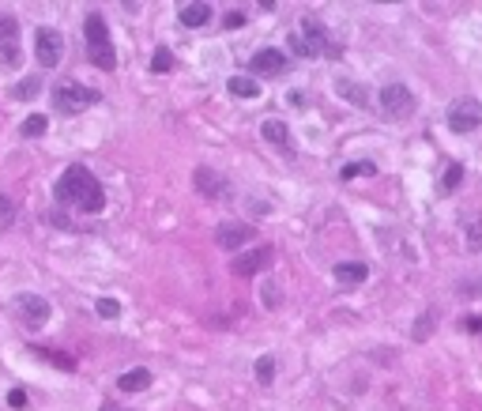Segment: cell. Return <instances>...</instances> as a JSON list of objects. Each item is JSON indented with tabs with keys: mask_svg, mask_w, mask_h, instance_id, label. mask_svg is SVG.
Masks as SVG:
<instances>
[{
	"mask_svg": "<svg viewBox=\"0 0 482 411\" xmlns=\"http://www.w3.org/2000/svg\"><path fill=\"white\" fill-rule=\"evenodd\" d=\"M223 23H226L230 30H234V27H245V16H241V12H230V16L223 19Z\"/></svg>",
	"mask_w": 482,
	"mask_h": 411,
	"instance_id": "e575fe53",
	"label": "cell"
},
{
	"mask_svg": "<svg viewBox=\"0 0 482 411\" xmlns=\"http://www.w3.org/2000/svg\"><path fill=\"white\" fill-rule=\"evenodd\" d=\"M459 181H464V166H459V162H452V166L445 170V178H441V192H456Z\"/></svg>",
	"mask_w": 482,
	"mask_h": 411,
	"instance_id": "cb8c5ba5",
	"label": "cell"
},
{
	"mask_svg": "<svg viewBox=\"0 0 482 411\" xmlns=\"http://www.w3.org/2000/svg\"><path fill=\"white\" fill-rule=\"evenodd\" d=\"M298 35H302L305 42H309L313 57H321V53H324V57H332V53H335L332 38H328V30H324L321 23H316L313 16H302V27H298Z\"/></svg>",
	"mask_w": 482,
	"mask_h": 411,
	"instance_id": "9c48e42d",
	"label": "cell"
},
{
	"mask_svg": "<svg viewBox=\"0 0 482 411\" xmlns=\"http://www.w3.org/2000/svg\"><path fill=\"white\" fill-rule=\"evenodd\" d=\"M377 99H381V110H385L388 117H411L414 114V94H411V87H403V83L381 87Z\"/></svg>",
	"mask_w": 482,
	"mask_h": 411,
	"instance_id": "5b68a950",
	"label": "cell"
},
{
	"mask_svg": "<svg viewBox=\"0 0 482 411\" xmlns=\"http://www.w3.org/2000/svg\"><path fill=\"white\" fill-rule=\"evenodd\" d=\"M211 23V4H185L181 8V27H204Z\"/></svg>",
	"mask_w": 482,
	"mask_h": 411,
	"instance_id": "e0dca14e",
	"label": "cell"
},
{
	"mask_svg": "<svg viewBox=\"0 0 482 411\" xmlns=\"http://www.w3.org/2000/svg\"><path fill=\"white\" fill-rule=\"evenodd\" d=\"M16 35H19L16 16H12V12H0V46H12V42H19Z\"/></svg>",
	"mask_w": 482,
	"mask_h": 411,
	"instance_id": "ffe728a7",
	"label": "cell"
},
{
	"mask_svg": "<svg viewBox=\"0 0 482 411\" xmlns=\"http://www.w3.org/2000/svg\"><path fill=\"white\" fill-rule=\"evenodd\" d=\"M30 355H38V359H46V362H53L57 370H64V374H72L75 370V362H72V355H64V351H49V348H30Z\"/></svg>",
	"mask_w": 482,
	"mask_h": 411,
	"instance_id": "ac0fdd59",
	"label": "cell"
},
{
	"mask_svg": "<svg viewBox=\"0 0 482 411\" xmlns=\"http://www.w3.org/2000/svg\"><path fill=\"white\" fill-rule=\"evenodd\" d=\"M464 329L467 332H478L482 329V317H464Z\"/></svg>",
	"mask_w": 482,
	"mask_h": 411,
	"instance_id": "d590c367",
	"label": "cell"
},
{
	"mask_svg": "<svg viewBox=\"0 0 482 411\" xmlns=\"http://www.w3.org/2000/svg\"><path fill=\"white\" fill-rule=\"evenodd\" d=\"M264 302H268V309L279 306V287L276 283H264Z\"/></svg>",
	"mask_w": 482,
	"mask_h": 411,
	"instance_id": "836d02e7",
	"label": "cell"
},
{
	"mask_svg": "<svg viewBox=\"0 0 482 411\" xmlns=\"http://www.w3.org/2000/svg\"><path fill=\"white\" fill-rule=\"evenodd\" d=\"M12 306H16V317L23 321L27 329H42V324L49 321V302L42 295H16Z\"/></svg>",
	"mask_w": 482,
	"mask_h": 411,
	"instance_id": "8992f818",
	"label": "cell"
},
{
	"mask_svg": "<svg viewBox=\"0 0 482 411\" xmlns=\"http://www.w3.org/2000/svg\"><path fill=\"white\" fill-rule=\"evenodd\" d=\"M94 313H98V317H106V321H113V317H121V302L117 298H98Z\"/></svg>",
	"mask_w": 482,
	"mask_h": 411,
	"instance_id": "d4e9b609",
	"label": "cell"
},
{
	"mask_svg": "<svg viewBox=\"0 0 482 411\" xmlns=\"http://www.w3.org/2000/svg\"><path fill=\"white\" fill-rule=\"evenodd\" d=\"M8 404H12L16 411H23L27 407V393H23V388H12V393H8Z\"/></svg>",
	"mask_w": 482,
	"mask_h": 411,
	"instance_id": "1f68e13d",
	"label": "cell"
},
{
	"mask_svg": "<svg viewBox=\"0 0 482 411\" xmlns=\"http://www.w3.org/2000/svg\"><path fill=\"white\" fill-rule=\"evenodd\" d=\"M271 261H276V250H271V245H253V250L237 253L230 268H234V276H257V272H264Z\"/></svg>",
	"mask_w": 482,
	"mask_h": 411,
	"instance_id": "52a82bcc",
	"label": "cell"
},
{
	"mask_svg": "<svg viewBox=\"0 0 482 411\" xmlns=\"http://www.w3.org/2000/svg\"><path fill=\"white\" fill-rule=\"evenodd\" d=\"M445 121H448V128H452V133H475V128L482 125V102L471 99V94H464V99H456V102H448Z\"/></svg>",
	"mask_w": 482,
	"mask_h": 411,
	"instance_id": "3957f363",
	"label": "cell"
},
{
	"mask_svg": "<svg viewBox=\"0 0 482 411\" xmlns=\"http://www.w3.org/2000/svg\"><path fill=\"white\" fill-rule=\"evenodd\" d=\"M192 181H196V192H200V197H207V200H218V197L226 192V178L218 174V170H211V166H196Z\"/></svg>",
	"mask_w": 482,
	"mask_h": 411,
	"instance_id": "8fae6325",
	"label": "cell"
},
{
	"mask_svg": "<svg viewBox=\"0 0 482 411\" xmlns=\"http://www.w3.org/2000/svg\"><path fill=\"white\" fill-rule=\"evenodd\" d=\"M46 117H42V114H30L27 117V121H23V128H19V133H23V136H42V133H46Z\"/></svg>",
	"mask_w": 482,
	"mask_h": 411,
	"instance_id": "4316f807",
	"label": "cell"
},
{
	"mask_svg": "<svg viewBox=\"0 0 482 411\" xmlns=\"http://www.w3.org/2000/svg\"><path fill=\"white\" fill-rule=\"evenodd\" d=\"M249 68H253L257 75H271V80H276V75L287 72V53L283 49H257L253 61H249Z\"/></svg>",
	"mask_w": 482,
	"mask_h": 411,
	"instance_id": "30bf717a",
	"label": "cell"
},
{
	"mask_svg": "<svg viewBox=\"0 0 482 411\" xmlns=\"http://www.w3.org/2000/svg\"><path fill=\"white\" fill-rule=\"evenodd\" d=\"M49 223H53V226H64V231H75V223H72L64 211H49Z\"/></svg>",
	"mask_w": 482,
	"mask_h": 411,
	"instance_id": "d6a6232c",
	"label": "cell"
},
{
	"mask_svg": "<svg viewBox=\"0 0 482 411\" xmlns=\"http://www.w3.org/2000/svg\"><path fill=\"white\" fill-rule=\"evenodd\" d=\"M335 87L343 91V99H347V102H354V106H369V91L362 87V83H354V80H339Z\"/></svg>",
	"mask_w": 482,
	"mask_h": 411,
	"instance_id": "d6986e66",
	"label": "cell"
},
{
	"mask_svg": "<svg viewBox=\"0 0 482 411\" xmlns=\"http://www.w3.org/2000/svg\"><path fill=\"white\" fill-rule=\"evenodd\" d=\"M464 234H467V250H471V253H478V250H482V223L464 226Z\"/></svg>",
	"mask_w": 482,
	"mask_h": 411,
	"instance_id": "f1b7e54d",
	"label": "cell"
},
{
	"mask_svg": "<svg viewBox=\"0 0 482 411\" xmlns=\"http://www.w3.org/2000/svg\"><path fill=\"white\" fill-rule=\"evenodd\" d=\"M433 321H437V313L430 309V313H426V317H422L419 324H414V340H430V329H433Z\"/></svg>",
	"mask_w": 482,
	"mask_h": 411,
	"instance_id": "f546056e",
	"label": "cell"
},
{
	"mask_svg": "<svg viewBox=\"0 0 482 411\" xmlns=\"http://www.w3.org/2000/svg\"><path fill=\"white\" fill-rule=\"evenodd\" d=\"M253 238H257V226L241 223V219H226V223H218V231H215V242L223 245V250H241V245L253 242Z\"/></svg>",
	"mask_w": 482,
	"mask_h": 411,
	"instance_id": "ba28073f",
	"label": "cell"
},
{
	"mask_svg": "<svg viewBox=\"0 0 482 411\" xmlns=\"http://www.w3.org/2000/svg\"><path fill=\"white\" fill-rule=\"evenodd\" d=\"M35 57H38L42 68H57L61 57H64V38H61V30L38 27V35H35Z\"/></svg>",
	"mask_w": 482,
	"mask_h": 411,
	"instance_id": "277c9868",
	"label": "cell"
},
{
	"mask_svg": "<svg viewBox=\"0 0 482 411\" xmlns=\"http://www.w3.org/2000/svg\"><path fill=\"white\" fill-rule=\"evenodd\" d=\"M87 57H91V64H94V68H102V72H113L117 68L113 42H106V46H87Z\"/></svg>",
	"mask_w": 482,
	"mask_h": 411,
	"instance_id": "9a60e30c",
	"label": "cell"
},
{
	"mask_svg": "<svg viewBox=\"0 0 482 411\" xmlns=\"http://www.w3.org/2000/svg\"><path fill=\"white\" fill-rule=\"evenodd\" d=\"M260 136H264L268 144H276V147H290V133H287V125L276 121V117H268V121L260 125Z\"/></svg>",
	"mask_w": 482,
	"mask_h": 411,
	"instance_id": "2e32d148",
	"label": "cell"
},
{
	"mask_svg": "<svg viewBox=\"0 0 482 411\" xmlns=\"http://www.w3.org/2000/svg\"><path fill=\"white\" fill-rule=\"evenodd\" d=\"M98 411H128V407H121V404H113V400H109V404H102Z\"/></svg>",
	"mask_w": 482,
	"mask_h": 411,
	"instance_id": "8d00e7d4",
	"label": "cell"
},
{
	"mask_svg": "<svg viewBox=\"0 0 482 411\" xmlns=\"http://www.w3.org/2000/svg\"><path fill=\"white\" fill-rule=\"evenodd\" d=\"M332 276H335V283H343V287H358V283H366L369 268L362 261H343V264L332 268Z\"/></svg>",
	"mask_w": 482,
	"mask_h": 411,
	"instance_id": "7c38bea8",
	"label": "cell"
},
{
	"mask_svg": "<svg viewBox=\"0 0 482 411\" xmlns=\"http://www.w3.org/2000/svg\"><path fill=\"white\" fill-rule=\"evenodd\" d=\"M287 46H290V53H298V57H313L309 42H305L302 35H290V38H287Z\"/></svg>",
	"mask_w": 482,
	"mask_h": 411,
	"instance_id": "4dcf8cb0",
	"label": "cell"
},
{
	"mask_svg": "<svg viewBox=\"0 0 482 411\" xmlns=\"http://www.w3.org/2000/svg\"><path fill=\"white\" fill-rule=\"evenodd\" d=\"M117 388H121V393H144V388H151V370H144V366L125 370L117 377Z\"/></svg>",
	"mask_w": 482,
	"mask_h": 411,
	"instance_id": "4fadbf2b",
	"label": "cell"
},
{
	"mask_svg": "<svg viewBox=\"0 0 482 411\" xmlns=\"http://www.w3.org/2000/svg\"><path fill=\"white\" fill-rule=\"evenodd\" d=\"M226 91L234 94V99H260V83L253 80V75H230Z\"/></svg>",
	"mask_w": 482,
	"mask_h": 411,
	"instance_id": "5bb4252c",
	"label": "cell"
},
{
	"mask_svg": "<svg viewBox=\"0 0 482 411\" xmlns=\"http://www.w3.org/2000/svg\"><path fill=\"white\" fill-rule=\"evenodd\" d=\"M38 91H42V80L38 75H27V80H19L12 87V99H35Z\"/></svg>",
	"mask_w": 482,
	"mask_h": 411,
	"instance_id": "44dd1931",
	"label": "cell"
},
{
	"mask_svg": "<svg viewBox=\"0 0 482 411\" xmlns=\"http://www.w3.org/2000/svg\"><path fill=\"white\" fill-rule=\"evenodd\" d=\"M170 68H173V53H170L166 46H159V49H155V57H151V72L166 75Z\"/></svg>",
	"mask_w": 482,
	"mask_h": 411,
	"instance_id": "603a6c76",
	"label": "cell"
},
{
	"mask_svg": "<svg viewBox=\"0 0 482 411\" xmlns=\"http://www.w3.org/2000/svg\"><path fill=\"white\" fill-rule=\"evenodd\" d=\"M12 223H16V204L8 197H0V231H8Z\"/></svg>",
	"mask_w": 482,
	"mask_h": 411,
	"instance_id": "83f0119b",
	"label": "cell"
},
{
	"mask_svg": "<svg viewBox=\"0 0 482 411\" xmlns=\"http://www.w3.org/2000/svg\"><path fill=\"white\" fill-rule=\"evenodd\" d=\"M362 174H377V166H373V162H350V166L339 170V178H343V181H350V178H362Z\"/></svg>",
	"mask_w": 482,
	"mask_h": 411,
	"instance_id": "484cf974",
	"label": "cell"
},
{
	"mask_svg": "<svg viewBox=\"0 0 482 411\" xmlns=\"http://www.w3.org/2000/svg\"><path fill=\"white\" fill-rule=\"evenodd\" d=\"M98 99H102V91L83 87V83H75V80H61L57 87H53V110L57 114H80L87 106H94Z\"/></svg>",
	"mask_w": 482,
	"mask_h": 411,
	"instance_id": "7a4b0ae2",
	"label": "cell"
},
{
	"mask_svg": "<svg viewBox=\"0 0 482 411\" xmlns=\"http://www.w3.org/2000/svg\"><path fill=\"white\" fill-rule=\"evenodd\" d=\"M257 381L260 385L276 381V359H271V355H260V359H257Z\"/></svg>",
	"mask_w": 482,
	"mask_h": 411,
	"instance_id": "7402d4cb",
	"label": "cell"
},
{
	"mask_svg": "<svg viewBox=\"0 0 482 411\" xmlns=\"http://www.w3.org/2000/svg\"><path fill=\"white\" fill-rule=\"evenodd\" d=\"M53 200L72 204V208L83 211V215H98L106 208V192H102L98 178L83 166V162H72V166L57 178V185H53Z\"/></svg>",
	"mask_w": 482,
	"mask_h": 411,
	"instance_id": "6da1fadb",
	"label": "cell"
}]
</instances>
